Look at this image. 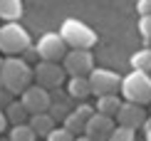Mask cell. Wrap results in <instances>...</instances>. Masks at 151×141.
Returning <instances> with one entry per match:
<instances>
[{"instance_id":"cell-1","label":"cell","mask_w":151,"mask_h":141,"mask_svg":"<svg viewBox=\"0 0 151 141\" xmlns=\"http://www.w3.org/2000/svg\"><path fill=\"white\" fill-rule=\"evenodd\" d=\"M32 77H35V72L27 67V62L17 60V57H8L3 62V67H0V79L5 84V92H10V94H22L30 87Z\"/></svg>"},{"instance_id":"cell-2","label":"cell","mask_w":151,"mask_h":141,"mask_svg":"<svg viewBox=\"0 0 151 141\" xmlns=\"http://www.w3.org/2000/svg\"><path fill=\"white\" fill-rule=\"evenodd\" d=\"M30 47V35L22 25L17 22H8L0 27V52L8 57H17L20 52Z\"/></svg>"},{"instance_id":"cell-3","label":"cell","mask_w":151,"mask_h":141,"mask_svg":"<svg viewBox=\"0 0 151 141\" xmlns=\"http://www.w3.org/2000/svg\"><path fill=\"white\" fill-rule=\"evenodd\" d=\"M60 35L72 50H89L92 45H97V35L92 32V27H87L79 20H65L60 27Z\"/></svg>"},{"instance_id":"cell-4","label":"cell","mask_w":151,"mask_h":141,"mask_svg":"<svg viewBox=\"0 0 151 141\" xmlns=\"http://www.w3.org/2000/svg\"><path fill=\"white\" fill-rule=\"evenodd\" d=\"M122 94L127 101H134V104H149L151 101V79L146 77V72H131L127 79L122 82Z\"/></svg>"},{"instance_id":"cell-5","label":"cell","mask_w":151,"mask_h":141,"mask_svg":"<svg viewBox=\"0 0 151 141\" xmlns=\"http://www.w3.org/2000/svg\"><path fill=\"white\" fill-rule=\"evenodd\" d=\"M122 77L111 69H94L89 74V84H92V94L94 97H109V94L122 92Z\"/></svg>"},{"instance_id":"cell-6","label":"cell","mask_w":151,"mask_h":141,"mask_svg":"<svg viewBox=\"0 0 151 141\" xmlns=\"http://www.w3.org/2000/svg\"><path fill=\"white\" fill-rule=\"evenodd\" d=\"M62 67L72 77H89L94 72V57L89 50H70L62 60Z\"/></svg>"},{"instance_id":"cell-7","label":"cell","mask_w":151,"mask_h":141,"mask_svg":"<svg viewBox=\"0 0 151 141\" xmlns=\"http://www.w3.org/2000/svg\"><path fill=\"white\" fill-rule=\"evenodd\" d=\"M67 52L70 50H67V42L62 40V35L50 32V35H42L40 42H37V55L45 62H60V60H65Z\"/></svg>"},{"instance_id":"cell-8","label":"cell","mask_w":151,"mask_h":141,"mask_svg":"<svg viewBox=\"0 0 151 141\" xmlns=\"http://www.w3.org/2000/svg\"><path fill=\"white\" fill-rule=\"evenodd\" d=\"M20 101L25 104V109H27L30 114H42V112H47V109L52 106V97H50V92H47L45 87H40V84H30L20 94Z\"/></svg>"},{"instance_id":"cell-9","label":"cell","mask_w":151,"mask_h":141,"mask_svg":"<svg viewBox=\"0 0 151 141\" xmlns=\"http://www.w3.org/2000/svg\"><path fill=\"white\" fill-rule=\"evenodd\" d=\"M65 74H67L65 67H60L57 62H45L42 60L35 67V79H37V84L45 87V89H57L65 82Z\"/></svg>"},{"instance_id":"cell-10","label":"cell","mask_w":151,"mask_h":141,"mask_svg":"<svg viewBox=\"0 0 151 141\" xmlns=\"http://www.w3.org/2000/svg\"><path fill=\"white\" fill-rule=\"evenodd\" d=\"M114 121H111V117H106V114H94V117L87 121V129H84V134L89 139H94V141H109V136L114 134Z\"/></svg>"},{"instance_id":"cell-11","label":"cell","mask_w":151,"mask_h":141,"mask_svg":"<svg viewBox=\"0 0 151 141\" xmlns=\"http://www.w3.org/2000/svg\"><path fill=\"white\" fill-rule=\"evenodd\" d=\"M116 121L119 126H129V129H139V126L146 124V112H144L141 104H134V101H124L122 109L116 114Z\"/></svg>"},{"instance_id":"cell-12","label":"cell","mask_w":151,"mask_h":141,"mask_svg":"<svg viewBox=\"0 0 151 141\" xmlns=\"http://www.w3.org/2000/svg\"><path fill=\"white\" fill-rule=\"evenodd\" d=\"M30 126L35 129V134H37V136H45V139H47L55 129H57V126H55V117H52L50 112L32 114V117H30Z\"/></svg>"},{"instance_id":"cell-13","label":"cell","mask_w":151,"mask_h":141,"mask_svg":"<svg viewBox=\"0 0 151 141\" xmlns=\"http://www.w3.org/2000/svg\"><path fill=\"white\" fill-rule=\"evenodd\" d=\"M67 92H70L72 99L84 101L92 94V84H89V77H72L70 84H67Z\"/></svg>"},{"instance_id":"cell-14","label":"cell","mask_w":151,"mask_h":141,"mask_svg":"<svg viewBox=\"0 0 151 141\" xmlns=\"http://www.w3.org/2000/svg\"><path fill=\"white\" fill-rule=\"evenodd\" d=\"M0 17L5 22H17L22 17V0H0Z\"/></svg>"},{"instance_id":"cell-15","label":"cell","mask_w":151,"mask_h":141,"mask_svg":"<svg viewBox=\"0 0 151 141\" xmlns=\"http://www.w3.org/2000/svg\"><path fill=\"white\" fill-rule=\"evenodd\" d=\"M124 101L116 97V94H109V97H99L97 99V112L99 114H106V117H116L119 109H122Z\"/></svg>"},{"instance_id":"cell-16","label":"cell","mask_w":151,"mask_h":141,"mask_svg":"<svg viewBox=\"0 0 151 141\" xmlns=\"http://www.w3.org/2000/svg\"><path fill=\"white\" fill-rule=\"evenodd\" d=\"M27 109H25L22 101H10L8 106H5V117H8V121H12V126L17 124H27Z\"/></svg>"},{"instance_id":"cell-17","label":"cell","mask_w":151,"mask_h":141,"mask_svg":"<svg viewBox=\"0 0 151 141\" xmlns=\"http://www.w3.org/2000/svg\"><path fill=\"white\" fill-rule=\"evenodd\" d=\"M131 67L136 72H151V47H144L131 55Z\"/></svg>"},{"instance_id":"cell-18","label":"cell","mask_w":151,"mask_h":141,"mask_svg":"<svg viewBox=\"0 0 151 141\" xmlns=\"http://www.w3.org/2000/svg\"><path fill=\"white\" fill-rule=\"evenodd\" d=\"M10 141H35L37 139V134L35 129L30 124H17V126H12V131H10Z\"/></svg>"},{"instance_id":"cell-19","label":"cell","mask_w":151,"mask_h":141,"mask_svg":"<svg viewBox=\"0 0 151 141\" xmlns=\"http://www.w3.org/2000/svg\"><path fill=\"white\" fill-rule=\"evenodd\" d=\"M65 129L70 131V134H84V129H87V121L84 119H79L77 114H67V119H65Z\"/></svg>"},{"instance_id":"cell-20","label":"cell","mask_w":151,"mask_h":141,"mask_svg":"<svg viewBox=\"0 0 151 141\" xmlns=\"http://www.w3.org/2000/svg\"><path fill=\"white\" fill-rule=\"evenodd\" d=\"M136 129H129V126H116L114 129V134L109 136V141H134V134Z\"/></svg>"},{"instance_id":"cell-21","label":"cell","mask_w":151,"mask_h":141,"mask_svg":"<svg viewBox=\"0 0 151 141\" xmlns=\"http://www.w3.org/2000/svg\"><path fill=\"white\" fill-rule=\"evenodd\" d=\"M139 32L146 42H151V15H141L139 17Z\"/></svg>"},{"instance_id":"cell-22","label":"cell","mask_w":151,"mask_h":141,"mask_svg":"<svg viewBox=\"0 0 151 141\" xmlns=\"http://www.w3.org/2000/svg\"><path fill=\"white\" fill-rule=\"evenodd\" d=\"M45 141H74V134H70L65 126H62V129H55Z\"/></svg>"},{"instance_id":"cell-23","label":"cell","mask_w":151,"mask_h":141,"mask_svg":"<svg viewBox=\"0 0 151 141\" xmlns=\"http://www.w3.org/2000/svg\"><path fill=\"white\" fill-rule=\"evenodd\" d=\"M74 114H77L79 119H84V121H89V119L94 117V114H97V109H92L89 104H79L77 109H74Z\"/></svg>"},{"instance_id":"cell-24","label":"cell","mask_w":151,"mask_h":141,"mask_svg":"<svg viewBox=\"0 0 151 141\" xmlns=\"http://www.w3.org/2000/svg\"><path fill=\"white\" fill-rule=\"evenodd\" d=\"M136 12L139 15H151V0H139L136 3Z\"/></svg>"},{"instance_id":"cell-25","label":"cell","mask_w":151,"mask_h":141,"mask_svg":"<svg viewBox=\"0 0 151 141\" xmlns=\"http://www.w3.org/2000/svg\"><path fill=\"white\" fill-rule=\"evenodd\" d=\"M5 124H8V117H5V112H0V134L5 131Z\"/></svg>"},{"instance_id":"cell-26","label":"cell","mask_w":151,"mask_h":141,"mask_svg":"<svg viewBox=\"0 0 151 141\" xmlns=\"http://www.w3.org/2000/svg\"><path fill=\"white\" fill-rule=\"evenodd\" d=\"M74 141H94V139H89V136L84 134V136H79V139H74Z\"/></svg>"},{"instance_id":"cell-27","label":"cell","mask_w":151,"mask_h":141,"mask_svg":"<svg viewBox=\"0 0 151 141\" xmlns=\"http://www.w3.org/2000/svg\"><path fill=\"white\" fill-rule=\"evenodd\" d=\"M146 141H151V126H146Z\"/></svg>"},{"instance_id":"cell-28","label":"cell","mask_w":151,"mask_h":141,"mask_svg":"<svg viewBox=\"0 0 151 141\" xmlns=\"http://www.w3.org/2000/svg\"><path fill=\"white\" fill-rule=\"evenodd\" d=\"M3 89H5V84H3V79H0V92H3Z\"/></svg>"},{"instance_id":"cell-29","label":"cell","mask_w":151,"mask_h":141,"mask_svg":"<svg viewBox=\"0 0 151 141\" xmlns=\"http://www.w3.org/2000/svg\"><path fill=\"white\" fill-rule=\"evenodd\" d=\"M146 126H151V117H149V121H146Z\"/></svg>"},{"instance_id":"cell-30","label":"cell","mask_w":151,"mask_h":141,"mask_svg":"<svg viewBox=\"0 0 151 141\" xmlns=\"http://www.w3.org/2000/svg\"><path fill=\"white\" fill-rule=\"evenodd\" d=\"M3 62H5V60H3V57H0V67H3Z\"/></svg>"},{"instance_id":"cell-31","label":"cell","mask_w":151,"mask_h":141,"mask_svg":"<svg viewBox=\"0 0 151 141\" xmlns=\"http://www.w3.org/2000/svg\"><path fill=\"white\" fill-rule=\"evenodd\" d=\"M3 141H10V139H3Z\"/></svg>"}]
</instances>
